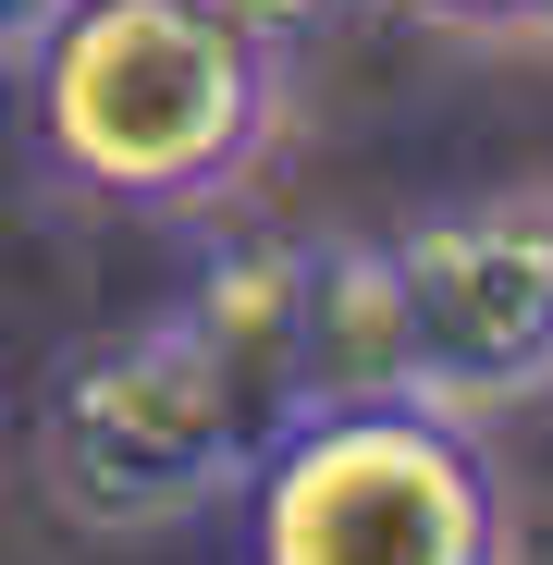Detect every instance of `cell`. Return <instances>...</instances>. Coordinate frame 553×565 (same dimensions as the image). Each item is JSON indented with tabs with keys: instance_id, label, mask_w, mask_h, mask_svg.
Listing matches in <instances>:
<instances>
[{
	"instance_id": "cell-1",
	"label": "cell",
	"mask_w": 553,
	"mask_h": 565,
	"mask_svg": "<svg viewBox=\"0 0 553 565\" xmlns=\"http://www.w3.org/2000/svg\"><path fill=\"white\" fill-rule=\"evenodd\" d=\"M284 50L222 25L210 0H62L25 50L38 160L111 210H198L234 198L284 136Z\"/></svg>"
},
{
	"instance_id": "cell-2",
	"label": "cell",
	"mask_w": 553,
	"mask_h": 565,
	"mask_svg": "<svg viewBox=\"0 0 553 565\" xmlns=\"http://www.w3.org/2000/svg\"><path fill=\"white\" fill-rule=\"evenodd\" d=\"M246 565H517V492L430 394L308 406L246 467Z\"/></svg>"
},
{
	"instance_id": "cell-3",
	"label": "cell",
	"mask_w": 553,
	"mask_h": 565,
	"mask_svg": "<svg viewBox=\"0 0 553 565\" xmlns=\"http://www.w3.org/2000/svg\"><path fill=\"white\" fill-rule=\"evenodd\" d=\"M270 430H284V406L172 296V308L62 356L50 418H38V467H50L62 516H86V529H172V516L222 504Z\"/></svg>"
},
{
	"instance_id": "cell-4",
	"label": "cell",
	"mask_w": 553,
	"mask_h": 565,
	"mask_svg": "<svg viewBox=\"0 0 553 565\" xmlns=\"http://www.w3.org/2000/svg\"><path fill=\"white\" fill-rule=\"evenodd\" d=\"M394 246L406 369L455 418H504L553 394V184H480L418 210Z\"/></svg>"
},
{
	"instance_id": "cell-5",
	"label": "cell",
	"mask_w": 553,
	"mask_h": 565,
	"mask_svg": "<svg viewBox=\"0 0 553 565\" xmlns=\"http://www.w3.org/2000/svg\"><path fill=\"white\" fill-rule=\"evenodd\" d=\"M382 394H418L394 246L320 234L308 270H296V418H308V406H382Z\"/></svg>"
},
{
	"instance_id": "cell-6",
	"label": "cell",
	"mask_w": 553,
	"mask_h": 565,
	"mask_svg": "<svg viewBox=\"0 0 553 565\" xmlns=\"http://www.w3.org/2000/svg\"><path fill=\"white\" fill-rule=\"evenodd\" d=\"M418 25H443V38H492V50H529V38H553V0H406Z\"/></svg>"
},
{
	"instance_id": "cell-7",
	"label": "cell",
	"mask_w": 553,
	"mask_h": 565,
	"mask_svg": "<svg viewBox=\"0 0 553 565\" xmlns=\"http://www.w3.org/2000/svg\"><path fill=\"white\" fill-rule=\"evenodd\" d=\"M210 13H222V25H246L258 50H284V62H296L308 38H332V25L357 13V0H210Z\"/></svg>"
},
{
	"instance_id": "cell-8",
	"label": "cell",
	"mask_w": 553,
	"mask_h": 565,
	"mask_svg": "<svg viewBox=\"0 0 553 565\" xmlns=\"http://www.w3.org/2000/svg\"><path fill=\"white\" fill-rule=\"evenodd\" d=\"M50 13L62 0H0V74H25V50L50 38Z\"/></svg>"
}]
</instances>
